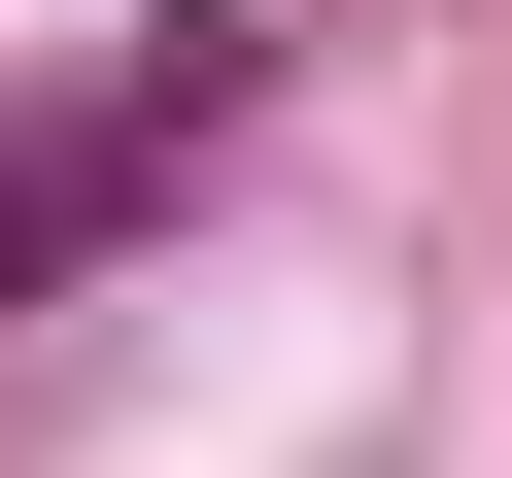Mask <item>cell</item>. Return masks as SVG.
I'll use <instances>...</instances> for the list:
<instances>
[{"instance_id": "obj_1", "label": "cell", "mask_w": 512, "mask_h": 478, "mask_svg": "<svg viewBox=\"0 0 512 478\" xmlns=\"http://www.w3.org/2000/svg\"><path fill=\"white\" fill-rule=\"evenodd\" d=\"M239 103H274V35H239V0H137V35H69L35 103H0V308H69V274H103V239H137Z\"/></svg>"}]
</instances>
